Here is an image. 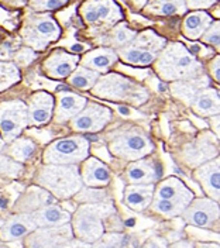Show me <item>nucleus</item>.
I'll use <instances>...</instances> for the list:
<instances>
[{
	"instance_id": "nucleus-5",
	"label": "nucleus",
	"mask_w": 220,
	"mask_h": 248,
	"mask_svg": "<svg viewBox=\"0 0 220 248\" xmlns=\"http://www.w3.org/2000/svg\"><path fill=\"white\" fill-rule=\"evenodd\" d=\"M61 35V29L49 13H29L23 21L20 37L26 46L34 51H44Z\"/></svg>"
},
{
	"instance_id": "nucleus-35",
	"label": "nucleus",
	"mask_w": 220,
	"mask_h": 248,
	"mask_svg": "<svg viewBox=\"0 0 220 248\" xmlns=\"http://www.w3.org/2000/svg\"><path fill=\"white\" fill-rule=\"evenodd\" d=\"M20 80V71L16 63L0 61V92L13 86Z\"/></svg>"
},
{
	"instance_id": "nucleus-16",
	"label": "nucleus",
	"mask_w": 220,
	"mask_h": 248,
	"mask_svg": "<svg viewBox=\"0 0 220 248\" xmlns=\"http://www.w3.org/2000/svg\"><path fill=\"white\" fill-rule=\"evenodd\" d=\"M55 202H57V198H54L48 190L40 187L38 185H34L30 186L17 198L13 206V212L15 213H32Z\"/></svg>"
},
{
	"instance_id": "nucleus-24",
	"label": "nucleus",
	"mask_w": 220,
	"mask_h": 248,
	"mask_svg": "<svg viewBox=\"0 0 220 248\" xmlns=\"http://www.w3.org/2000/svg\"><path fill=\"white\" fill-rule=\"evenodd\" d=\"M215 156H218L216 147L204 139L196 140L195 142L187 145V148L184 150V161L193 168H198L199 165Z\"/></svg>"
},
{
	"instance_id": "nucleus-1",
	"label": "nucleus",
	"mask_w": 220,
	"mask_h": 248,
	"mask_svg": "<svg viewBox=\"0 0 220 248\" xmlns=\"http://www.w3.org/2000/svg\"><path fill=\"white\" fill-rule=\"evenodd\" d=\"M156 71L162 80H185L201 77L202 63L189 52L187 46L173 43L162 48L156 60Z\"/></svg>"
},
{
	"instance_id": "nucleus-10",
	"label": "nucleus",
	"mask_w": 220,
	"mask_h": 248,
	"mask_svg": "<svg viewBox=\"0 0 220 248\" xmlns=\"http://www.w3.org/2000/svg\"><path fill=\"white\" fill-rule=\"evenodd\" d=\"M74 232L71 223L49 226V227H37L34 232L24 237L26 248H58L65 243L71 241Z\"/></svg>"
},
{
	"instance_id": "nucleus-20",
	"label": "nucleus",
	"mask_w": 220,
	"mask_h": 248,
	"mask_svg": "<svg viewBox=\"0 0 220 248\" xmlns=\"http://www.w3.org/2000/svg\"><path fill=\"white\" fill-rule=\"evenodd\" d=\"M88 100L83 96H79L77 93L60 92L57 108L54 111V120L55 123H65L72 120L78 113L82 111V108L86 106Z\"/></svg>"
},
{
	"instance_id": "nucleus-55",
	"label": "nucleus",
	"mask_w": 220,
	"mask_h": 248,
	"mask_svg": "<svg viewBox=\"0 0 220 248\" xmlns=\"http://www.w3.org/2000/svg\"><path fill=\"white\" fill-rule=\"evenodd\" d=\"M219 202H220V201H219Z\"/></svg>"
},
{
	"instance_id": "nucleus-2",
	"label": "nucleus",
	"mask_w": 220,
	"mask_h": 248,
	"mask_svg": "<svg viewBox=\"0 0 220 248\" xmlns=\"http://www.w3.org/2000/svg\"><path fill=\"white\" fill-rule=\"evenodd\" d=\"M34 182L57 199L74 198L83 186L77 165L46 164L37 170Z\"/></svg>"
},
{
	"instance_id": "nucleus-26",
	"label": "nucleus",
	"mask_w": 220,
	"mask_h": 248,
	"mask_svg": "<svg viewBox=\"0 0 220 248\" xmlns=\"http://www.w3.org/2000/svg\"><path fill=\"white\" fill-rule=\"evenodd\" d=\"M192 108L202 117H213L220 114V94L212 88H204L192 102Z\"/></svg>"
},
{
	"instance_id": "nucleus-13",
	"label": "nucleus",
	"mask_w": 220,
	"mask_h": 248,
	"mask_svg": "<svg viewBox=\"0 0 220 248\" xmlns=\"http://www.w3.org/2000/svg\"><path fill=\"white\" fill-rule=\"evenodd\" d=\"M79 61L80 58L77 54H69L63 49H55L44 61L43 69L48 78L65 79L77 69Z\"/></svg>"
},
{
	"instance_id": "nucleus-43",
	"label": "nucleus",
	"mask_w": 220,
	"mask_h": 248,
	"mask_svg": "<svg viewBox=\"0 0 220 248\" xmlns=\"http://www.w3.org/2000/svg\"><path fill=\"white\" fill-rule=\"evenodd\" d=\"M218 0H185L187 9L189 10H204L212 7Z\"/></svg>"
},
{
	"instance_id": "nucleus-48",
	"label": "nucleus",
	"mask_w": 220,
	"mask_h": 248,
	"mask_svg": "<svg viewBox=\"0 0 220 248\" xmlns=\"http://www.w3.org/2000/svg\"><path fill=\"white\" fill-rule=\"evenodd\" d=\"M210 125H212L215 134L218 136V139H220V114L210 117Z\"/></svg>"
},
{
	"instance_id": "nucleus-38",
	"label": "nucleus",
	"mask_w": 220,
	"mask_h": 248,
	"mask_svg": "<svg viewBox=\"0 0 220 248\" xmlns=\"http://www.w3.org/2000/svg\"><path fill=\"white\" fill-rule=\"evenodd\" d=\"M78 202H85V203H108V193L105 190H100L97 187H83L79 190L78 193L74 196Z\"/></svg>"
},
{
	"instance_id": "nucleus-45",
	"label": "nucleus",
	"mask_w": 220,
	"mask_h": 248,
	"mask_svg": "<svg viewBox=\"0 0 220 248\" xmlns=\"http://www.w3.org/2000/svg\"><path fill=\"white\" fill-rule=\"evenodd\" d=\"M209 71H210L213 79H215L218 83H220V57H215V58L212 60L210 65H209Z\"/></svg>"
},
{
	"instance_id": "nucleus-39",
	"label": "nucleus",
	"mask_w": 220,
	"mask_h": 248,
	"mask_svg": "<svg viewBox=\"0 0 220 248\" xmlns=\"http://www.w3.org/2000/svg\"><path fill=\"white\" fill-rule=\"evenodd\" d=\"M68 0H29V7L35 13H48L63 7Z\"/></svg>"
},
{
	"instance_id": "nucleus-25",
	"label": "nucleus",
	"mask_w": 220,
	"mask_h": 248,
	"mask_svg": "<svg viewBox=\"0 0 220 248\" xmlns=\"http://www.w3.org/2000/svg\"><path fill=\"white\" fill-rule=\"evenodd\" d=\"M37 227H49V226H60V224H66L71 223L72 215L58 204L52 203L44 206L35 212L30 213Z\"/></svg>"
},
{
	"instance_id": "nucleus-42",
	"label": "nucleus",
	"mask_w": 220,
	"mask_h": 248,
	"mask_svg": "<svg viewBox=\"0 0 220 248\" xmlns=\"http://www.w3.org/2000/svg\"><path fill=\"white\" fill-rule=\"evenodd\" d=\"M18 49V46L13 40H6L0 44V60L13 58Z\"/></svg>"
},
{
	"instance_id": "nucleus-8",
	"label": "nucleus",
	"mask_w": 220,
	"mask_h": 248,
	"mask_svg": "<svg viewBox=\"0 0 220 248\" xmlns=\"http://www.w3.org/2000/svg\"><path fill=\"white\" fill-rule=\"evenodd\" d=\"M79 13L86 26L96 32L110 30L123 18L122 9L114 0H86L79 7Z\"/></svg>"
},
{
	"instance_id": "nucleus-47",
	"label": "nucleus",
	"mask_w": 220,
	"mask_h": 248,
	"mask_svg": "<svg viewBox=\"0 0 220 248\" xmlns=\"http://www.w3.org/2000/svg\"><path fill=\"white\" fill-rule=\"evenodd\" d=\"M168 248H196L193 241H189V240H181V241H176L171 246H168Z\"/></svg>"
},
{
	"instance_id": "nucleus-14",
	"label": "nucleus",
	"mask_w": 220,
	"mask_h": 248,
	"mask_svg": "<svg viewBox=\"0 0 220 248\" xmlns=\"http://www.w3.org/2000/svg\"><path fill=\"white\" fill-rule=\"evenodd\" d=\"M193 176L210 199L220 201V156H215L199 165Z\"/></svg>"
},
{
	"instance_id": "nucleus-50",
	"label": "nucleus",
	"mask_w": 220,
	"mask_h": 248,
	"mask_svg": "<svg viewBox=\"0 0 220 248\" xmlns=\"http://www.w3.org/2000/svg\"><path fill=\"white\" fill-rule=\"evenodd\" d=\"M196 248H220L219 244L215 243H196Z\"/></svg>"
},
{
	"instance_id": "nucleus-30",
	"label": "nucleus",
	"mask_w": 220,
	"mask_h": 248,
	"mask_svg": "<svg viewBox=\"0 0 220 248\" xmlns=\"http://www.w3.org/2000/svg\"><path fill=\"white\" fill-rule=\"evenodd\" d=\"M38 145L35 141L26 137H17L12 142H9V147H4V154L12 156L17 162H29L37 154Z\"/></svg>"
},
{
	"instance_id": "nucleus-4",
	"label": "nucleus",
	"mask_w": 220,
	"mask_h": 248,
	"mask_svg": "<svg viewBox=\"0 0 220 248\" xmlns=\"http://www.w3.org/2000/svg\"><path fill=\"white\" fill-rule=\"evenodd\" d=\"M96 97L108 99L111 102H127L131 105H142L148 100V92L145 88L130 78L109 74L100 77L92 88Z\"/></svg>"
},
{
	"instance_id": "nucleus-7",
	"label": "nucleus",
	"mask_w": 220,
	"mask_h": 248,
	"mask_svg": "<svg viewBox=\"0 0 220 248\" xmlns=\"http://www.w3.org/2000/svg\"><path fill=\"white\" fill-rule=\"evenodd\" d=\"M109 150L117 158L127 161H137L154 151V144L150 137L139 128H127L113 136Z\"/></svg>"
},
{
	"instance_id": "nucleus-32",
	"label": "nucleus",
	"mask_w": 220,
	"mask_h": 248,
	"mask_svg": "<svg viewBox=\"0 0 220 248\" xmlns=\"http://www.w3.org/2000/svg\"><path fill=\"white\" fill-rule=\"evenodd\" d=\"M144 10L154 16H175L185 13V0H147Z\"/></svg>"
},
{
	"instance_id": "nucleus-54",
	"label": "nucleus",
	"mask_w": 220,
	"mask_h": 248,
	"mask_svg": "<svg viewBox=\"0 0 220 248\" xmlns=\"http://www.w3.org/2000/svg\"><path fill=\"white\" fill-rule=\"evenodd\" d=\"M141 3L142 4H145V3H147V0H141Z\"/></svg>"
},
{
	"instance_id": "nucleus-41",
	"label": "nucleus",
	"mask_w": 220,
	"mask_h": 248,
	"mask_svg": "<svg viewBox=\"0 0 220 248\" xmlns=\"http://www.w3.org/2000/svg\"><path fill=\"white\" fill-rule=\"evenodd\" d=\"M13 58L20 65H29L30 62L35 60V51L31 49V48H29V46H23V48L17 49V52L15 54Z\"/></svg>"
},
{
	"instance_id": "nucleus-17",
	"label": "nucleus",
	"mask_w": 220,
	"mask_h": 248,
	"mask_svg": "<svg viewBox=\"0 0 220 248\" xmlns=\"http://www.w3.org/2000/svg\"><path fill=\"white\" fill-rule=\"evenodd\" d=\"M54 108H55V100L51 93L44 91L32 93L27 103L30 124L32 125L47 124L54 117Z\"/></svg>"
},
{
	"instance_id": "nucleus-28",
	"label": "nucleus",
	"mask_w": 220,
	"mask_h": 248,
	"mask_svg": "<svg viewBox=\"0 0 220 248\" xmlns=\"http://www.w3.org/2000/svg\"><path fill=\"white\" fill-rule=\"evenodd\" d=\"M136 34H137L136 31L127 27L126 23H117L110 30L106 31L99 41L103 46H109V48H117L119 49V48L128 46L134 40Z\"/></svg>"
},
{
	"instance_id": "nucleus-51",
	"label": "nucleus",
	"mask_w": 220,
	"mask_h": 248,
	"mask_svg": "<svg viewBox=\"0 0 220 248\" xmlns=\"http://www.w3.org/2000/svg\"><path fill=\"white\" fill-rule=\"evenodd\" d=\"M86 49V46H83V44H75V46H71V51L75 54V52H83Z\"/></svg>"
},
{
	"instance_id": "nucleus-37",
	"label": "nucleus",
	"mask_w": 220,
	"mask_h": 248,
	"mask_svg": "<svg viewBox=\"0 0 220 248\" xmlns=\"http://www.w3.org/2000/svg\"><path fill=\"white\" fill-rule=\"evenodd\" d=\"M23 164L17 162L12 156L6 154H0V176L1 178H10L16 179L23 173Z\"/></svg>"
},
{
	"instance_id": "nucleus-40",
	"label": "nucleus",
	"mask_w": 220,
	"mask_h": 248,
	"mask_svg": "<svg viewBox=\"0 0 220 248\" xmlns=\"http://www.w3.org/2000/svg\"><path fill=\"white\" fill-rule=\"evenodd\" d=\"M201 38L204 43L216 48L220 52V21H213Z\"/></svg>"
},
{
	"instance_id": "nucleus-23",
	"label": "nucleus",
	"mask_w": 220,
	"mask_h": 248,
	"mask_svg": "<svg viewBox=\"0 0 220 248\" xmlns=\"http://www.w3.org/2000/svg\"><path fill=\"white\" fill-rule=\"evenodd\" d=\"M154 184H130L125 189V203L134 212H142L150 207L154 199Z\"/></svg>"
},
{
	"instance_id": "nucleus-15",
	"label": "nucleus",
	"mask_w": 220,
	"mask_h": 248,
	"mask_svg": "<svg viewBox=\"0 0 220 248\" xmlns=\"http://www.w3.org/2000/svg\"><path fill=\"white\" fill-rule=\"evenodd\" d=\"M162 175L161 165L153 158H141L133 161L126 168V179L128 184H156Z\"/></svg>"
},
{
	"instance_id": "nucleus-6",
	"label": "nucleus",
	"mask_w": 220,
	"mask_h": 248,
	"mask_svg": "<svg viewBox=\"0 0 220 248\" xmlns=\"http://www.w3.org/2000/svg\"><path fill=\"white\" fill-rule=\"evenodd\" d=\"M89 140L83 136H72L55 140L46 148L44 164L57 165H78L89 155Z\"/></svg>"
},
{
	"instance_id": "nucleus-46",
	"label": "nucleus",
	"mask_w": 220,
	"mask_h": 248,
	"mask_svg": "<svg viewBox=\"0 0 220 248\" xmlns=\"http://www.w3.org/2000/svg\"><path fill=\"white\" fill-rule=\"evenodd\" d=\"M58 248H91V244L83 243V241H80L78 238H72L71 241L65 243L63 246H61V247Z\"/></svg>"
},
{
	"instance_id": "nucleus-31",
	"label": "nucleus",
	"mask_w": 220,
	"mask_h": 248,
	"mask_svg": "<svg viewBox=\"0 0 220 248\" xmlns=\"http://www.w3.org/2000/svg\"><path fill=\"white\" fill-rule=\"evenodd\" d=\"M116 52H117L119 58H122L126 63L136 65V66H147V65H151L153 62L157 60L158 57V54H156V52L145 51V49H141V48L131 46V44L123 46V48H119Z\"/></svg>"
},
{
	"instance_id": "nucleus-3",
	"label": "nucleus",
	"mask_w": 220,
	"mask_h": 248,
	"mask_svg": "<svg viewBox=\"0 0 220 248\" xmlns=\"http://www.w3.org/2000/svg\"><path fill=\"white\" fill-rule=\"evenodd\" d=\"M114 215L111 203H82L71 218L74 237L92 244L105 232V217Z\"/></svg>"
},
{
	"instance_id": "nucleus-53",
	"label": "nucleus",
	"mask_w": 220,
	"mask_h": 248,
	"mask_svg": "<svg viewBox=\"0 0 220 248\" xmlns=\"http://www.w3.org/2000/svg\"><path fill=\"white\" fill-rule=\"evenodd\" d=\"M4 144H6V142H4V140H3V137L0 136V153L4 150Z\"/></svg>"
},
{
	"instance_id": "nucleus-19",
	"label": "nucleus",
	"mask_w": 220,
	"mask_h": 248,
	"mask_svg": "<svg viewBox=\"0 0 220 248\" xmlns=\"http://www.w3.org/2000/svg\"><path fill=\"white\" fill-rule=\"evenodd\" d=\"M79 172L82 182L89 187H103L110 184V168L97 158L88 156L85 161H82Z\"/></svg>"
},
{
	"instance_id": "nucleus-12",
	"label": "nucleus",
	"mask_w": 220,
	"mask_h": 248,
	"mask_svg": "<svg viewBox=\"0 0 220 248\" xmlns=\"http://www.w3.org/2000/svg\"><path fill=\"white\" fill-rule=\"evenodd\" d=\"M110 120V108L97 103H86L82 111L71 120V127L78 133H97L103 130Z\"/></svg>"
},
{
	"instance_id": "nucleus-44",
	"label": "nucleus",
	"mask_w": 220,
	"mask_h": 248,
	"mask_svg": "<svg viewBox=\"0 0 220 248\" xmlns=\"http://www.w3.org/2000/svg\"><path fill=\"white\" fill-rule=\"evenodd\" d=\"M140 248H168V243H167L165 238L154 235V237L147 238L140 246Z\"/></svg>"
},
{
	"instance_id": "nucleus-52",
	"label": "nucleus",
	"mask_w": 220,
	"mask_h": 248,
	"mask_svg": "<svg viewBox=\"0 0 220 248\" xmlns=\"http://www.w3.org/2000/svg\"><path fill=\"white\" fill-rule=\"evenodd\" d=\"M117 110H119V111H120V114H123V116H128V114H130V110H128L127 108H123V106H119Z\"/></svg>"
},
{
	"instance_id": "nucleus-27",
	"label": "nucleus",
	"mask_w": 220,
	"mask_h": 248,
	"mask_svg": "<svg viewBox=\"0 0 220 248\" xmlns=\"http://www.w3.org/2000/svg\"><path fill=\"white\" fill-rule=\"evenodd\" d=\"M209 80L206 77H196L185 80H176L173 82L171 89L175 97L181 99L187 105H192L195 96L201 92L202 89L207 88Z\"/></svg>"
},
{
	"instance_id": "nucleus-49",
	"label": "nucleus",
	"mask_w": 220,
	"mask_h": 248,
	"mask_svg": "<svg viewBox=\"0 0 220 248\" xmlns=\"http://www.w3.org/2000/svg\"><path fill=\"white\" fill-rule=\"evenodd\" d=\"M0 1L7 4V6H10V7H21L26 3H29V0H0Z\"/></svg>"
},
{
	"instance_id": "nucleus-29",
	"label": "nucleus",
	"mask_w": 220,
	"mask_h": 248,
	"mask_svg": "<svg viewBox=\"0 0 220 248\" xmlns=\"http://www.w3.org/2000/svg\"><path fill=\"white\" fill-rule=\"evenodd\" d=\"M213 23L212 17L207 15L206 12H193L189 13L182 24V31L184 35L188 37L189 40H198L204 35V32L209 26Z\"/></svg>"
},
{
	"instance_id": "nucleus-9",
	"label": "nucleus",
	"mask_w": 220,
	"mask_h": 248,
	"mask_svg": "<svg viewBox=\"0 0 220 248\" xmlns=\"http://www.w3.org/2000/svg\"><path fill=\"white\" fill-rule=\"evenodd\" d=\"M30 124L29 108L21 100L0 103V136L4 142H12L20 137L21 131Z\"/></svg>"
},
{
	"instance_id": "nucleus-34",
	"label": "nucleus",
	"mask_w": 220,
	"mask_h": 248,
	"mask_svg": "<svg viewBox=\"0 0 220 248\" xmlns=\"http://www.w3.org/2000/svg\"><path fill=\"white\" fill-rule=\"evenodd\" d=\"M69 85L77 88V89H92L97 79L100 78L99 72H94L92 69L83 68V66H77V69L69 75Z\"/></svg>"
},
{
	"instance_id": "nucleus-18",
	"label": "nucleus",
	"mask_w": 220,
	"mask_h": 248,
	"mask_svg": "<svg viewBox=\"0 0 220 248\" xmlns=\"http://www.w3.org/2000/svg\"><path fill=\"white\" fill-rule=\"evenodd\" d=\"M37 229L30 213H16L10 216L0 227V240L4 243L24 238Z\"/></svg>"
},
{
	"instance_id": "nucleus-21",
	"label": "nucleus",
	"mask_w": 220,
	"mask_h": 248,
	"mask_svg": "<svg viewBox=\"0 0 220 248\" xmlns=\"http://www.w3.org/2000/svg\"><path fill=\"white\" fill-rule=\"evenodd\" d=\"M117 60H119V55H117V52L113 48L99 46L96 49H92V51L86 52L80 58L79 63L83 68L92 69V71L99 72V74H105L117 62Z\"/></svg>"
},
{
	"instance_id": "nucleus-11",
	"label": "nucleus",
	"mask_w": 220,
	"mask_h": 248,
	"mask_svg": "<svg viewBox=\"0 0 220 248\" xmlns=\"http://www.w3.org/2000/svg\"><path fill=\"white\" fill-rule=\"evenodd\" d=\"M181 216L193 227L209 229L220 220V204L210 198H193Z\"/></svg>"
},
{
	"instance_id": "nucleus-36",
	"label": "nucleus",
	"mask_w": 220,
	"mask_h": 248,
	"mask_svg": "<svg viewBox=\"0 0 220 248\" xmlns=\"http://www.w3.org/2000/svg\"><path fill=\"white\" fill-rule=\"evenodd\" d=\"M126 243L127 237L123 232H103L91 244V248H125Z\"/></svg>"
},
{
	"instance_id": "nucleus-33",
	"label": "nucleus",
	"mask_w": 220,
	"mask_h": 248,
	"mask_svg": "<svg viewBox=\"0 0 220 248\" xmlns=\"http://www.w3.org/2000/svg\"><path fill=\"white\" fill-rule=\"evenodd\" d=\"M130 44L137 46V48L145 49V51H151V52L159 54L162 51V48L167 46V41H165V38L159 37L154 31L147 30L142 31L140 34H136L134 40Z\"/></svg>"
},
{
	"instance_id": "nucleus-22",
	"label": "nucleus",
	"mask_w": 220,
	"mask_h": 248,
	"mask_svg": "<svg viewBox=\"0 0 220 248\" xmlns=\"http://www.w3.org/2000/svg\"><path fill=\"white\" fill-rule=\"evenodd\" d=\"M193 198H195L193 192L176 176L159 181L154 189V199H165V201L178 199V201L192 202Z\"/></svg>"
}]
</instances>
